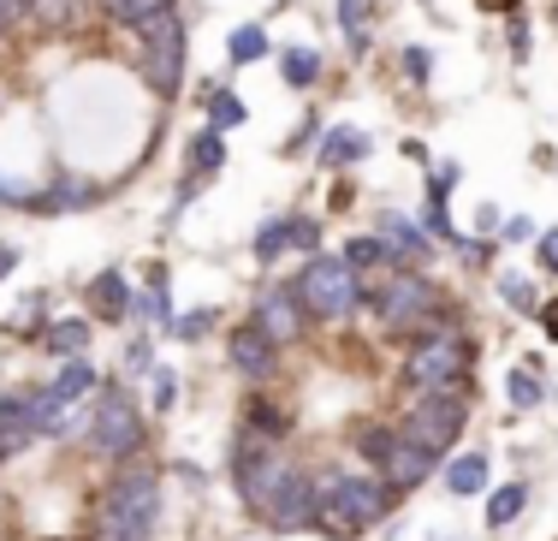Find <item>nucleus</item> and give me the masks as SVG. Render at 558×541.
<instances>
[{"label": "nucleus", "instance_id": "obj_26", "mask_svg": "<svg viewBox=\"0 0 558 541\" xmlns=\"http://www.w3.org/2000/svg\"><path fill=\"white\" fill-rule=\"evenodd\" d=\"M499 298L511 303V310H523V315H541V298H535V286H529L523 274H499Z\"/></svg>", "mask_w": 558, "mask_h": 541}, {"label": "nucleus", "instance_id": "obj_42", "mask_svg": "<svg viewBox=\"0 0 558 541\" xmlns=\"http://www.w3.org/2000/svg\"><path fill=\"white\" fill-rule=\"evenodd\" d=\"M529 232H535V227H529L523 215H517V220H505V239H511V244H517V239H529Z\"/></svg>", "mask_w": 558, "mask_h": 541}, {"label": "nucleus", "instance_id": "obj_47", "mask_svg": "<svg viewBox=\"0 0 558 541\" xmlns=\"http://www.w3.org/2000/svg\"><path fill=\"white\" fill-rule=\"evenodd\" d=\"M12 262H19V250H0V274H12Z\"/></svg>", "mask_w": 558, "mask_h": 541}, {"label": "nucleus", "instance_id": "obj_36", "mask_svg": "<svg viewBox=\"0 0 558 541\" xmlns=\"http://www.w3.org/2000/svg\"><path fill=\"white\" fill-rule=\"evenodd\" d=\"M215 322H220L215 310H191V315H179V339H196V334H208Z\"/></svg>", "mask_w": 558, "mask_h": 541}, {"label": "nucleus", "instance_id": "obj_34", "mask_svg": "<svg viewBox=\"0 0 558 541\" xmlns=\"http://www.w3.org/2000/svg\"><path fill=\"white\" fill-rule=\"evenodd\" d=\"M356 446H363V458H375V465H380L387 446H392V429H363V434H356Z\"/></svg>", "mask_w": 558, "mask_h": 541}, {"label": "nucleus", "instance_id": "obj_28", "mask_svg": "<svg viewBox=\"0 0 558 541\" xmlns=\"http://www.w3.org/2000/svg\"><path fill=\"white\" fill-rule=\"evenodd\" d=\"M244 422H250V434H256V441H274V434H286V417H279L274 405H262V399H250Z\"/></svg>", "mask_w": 558, "mask_h": 541}, {"label": "nucleus", "instance_id": "obj_46", "mask_svg": "<svg viewBox=\"0 0 558 541\" xmlns=\"http://www.w3.org/2000/svg\"><path fill=\"white\" fill-rule=\"evenodd\" d=\"M482 7H487V12H517L523 0H482Z\"/></svg>", "mask_w": 558, "mask_h": 541}, {"label": "nucleus", "instance_id": "obj_27", "mask_svg": "<svg viewBox=\"0 0 558 541\" xmlns=\"http://www.w3.org/2000/svg\"><path fill=\"white\" fill-rule=\"evenodd\" d=\"M161 12H172V0H119L113 19H119V24H131V31H143V24L161 19Z\"/></svg>", "mask_w": 558, "mask_h": 541}, {"label": "nucleus", "instance_id": "obj_10", "mask_svg": "<svg viewBox=\"0 0 558 541\" xmlns=\"http://www.w3.org/2000/svg\"><path fill=\"white\" fill-rule=\"evenodd\" d=\"M333 488H339L344 506H351V518L363 524V536L392 512V488H387V477H333Z\"/></svg>", "mask_w": 558, "mask_h": 541}, {"label": "nucleus", "instance_id": "obj_37", "mask_svg": "<svg viewBox=\"0 0 558 541\" xmlns=\"http://www.w3.org/2000/svg\"><path fill=\"white\" fill-rule=\"evenodd\" d=\"M291 220H298V232H291V250H310V256H315V244H322V227H315L310 215H291Z\"/></svg>", "mask_w": 558, "mask_h": 541}, {"label": "nucleus", "instance_id": "obj_16", "mask_svg": "<svg viewBox=\"0 0 558 541\" xmlns=\"http://www.w3.org/2000/svg\"><path fill=\"white\" fill-rule=\"evenodd\" d=\"M363 155H368V137L356 125H333L322 137V161L327 167H351V161H363Z\"/></svg>", "mask_w": 558, "mask_h": 541}, {"label": "nucleus", "instance_id": "obj_21", "mask_svg": "<svg viewBox=\"0 0 558 541\" xmlns=\"http://www.w3.org/2000/svg\"><path fill=\"white\" fill-rule=\"evenodd\" d=\"M523 506H529V488H523V482H505L499 494L487 500V524H494V530H505V524H511Z\"/></svg>", "mask_w": 558, "mask_h": 541}, {"label": "nucleus", "instance_id": "obj_2", "mask_svg": "<svg viewBox=\"0 0 558 541\" xmlns=\"http://www.w3.org/2000/svg\"><path fill=\"white\" fill-rule=\"evenodd\" d=\"M298 303L303 315H315V322H344V315L363 303V286H356V268L344 256H310L298 274Z\"/></svg>", "mask_w": 558, "mask_h": 541}, {"label": "nucleus", "instance_id": "obj_13", "mask_svg": "<svg viewBox=\"0 0 558 541\" xmlns=\"http://www.w3.org/2000/svg\"><path fill=\"white\" fill-rule=\"evenodd\" d=\"M43 429L48 422H43V411H36V399H0V458L24 453Z\"/></svg>", "mask_w": 558, "mask_h": 541}, {"label": "nucleus", "instance_id": "obj_7", "mask_svg": "<svg viewBox=\"0 0 558 541\" xmlns=\"http://www.w3.org/2000/svg\"><path fill=\"white\" fill-rule=\"evenodd\" d=\"M232 482H238V494H244V506L262 518L268 500H274V488L286 482V458H279V446L250 434V441L238 446V458H232Z\"/></svg>", "mask_w": 558, "mask_h": 541}, {"label": "nucleus", "instance_id": "obj_48", "mask_svg": "<svg viewBox=\"0 0 558 541\" xmlns=\"http://www.w3.org/2000/svg\"><path fill=\"white\" fill-rule=\"evenodd\" d=\"M101 7H108V12H113V7H119V0H101Z\"/></svg>", "mask_w": 558, "mask_h": 541}, {"label": "nucleus", "instance_id": "obj_3", "mask_svg": "<svg viewBox=\"0 0 558 541\" xmlns=\"http://www.w3.org/2000/svg\"><path fill=\"white\" fill-rule=\"evenodd\" d=\"M137 48H143V55H137L143 84H149L155 96H179V84H184V55H191V36H184L179 7L143 24V31H137Z\"/></svg>", "mask_w": 558, "mask_h": 541}, {"label": "nucleus", "instance_id": "obj_14", "mask_svg": "<svg viewBox=\"0 0 558 541\" xmlns=\"http://www.w3.org/2000/svg\"><path fill=\"white\" fill-rule=\"evenodd\" d=\"M310 524H315L322 536H333V541H356V536H363V524L351 518V506L339 500V488H333V482L315 488V518H310Z\"/></svg>", "mask_w": 558, "mask_h": 541}, {"label": "nucleus", "instance_id": "obj_30", "mask_svg": "<svg viewBox=\"0 0 558 541\" xmlns=\"http://www.w3.org/2000/svg\"><path fill=\"white\" fill-rule=\"evenodd\" d=\"M220 155H226V149H220V131L208 125L203 137L191 143V167H196V173H215V167H220Z\"/></svg>", "mask_w": 558, "mask_h": 541}, {"label": "nucleus", "instance_id": "obj_24", "mask_svg": "<svg viewBox=\"0 0 558 541\" xmlns=\"http://www.w3.org/2000/svg\"><path fill=\"white\" fill-rule=\"evenodd\" d=\"M279 72H286V84L310 89L315 77H322V60H315L310 48H286V60H279Z\"/></svg>", "mask_w": 558, "mask_h": 541}, {"label": "nucleus", "instance_id": "obj_32", "mask_svg": "<svg viewBox=\"0 0 558 541\" xmlns=\"http://www.w3.org/2000/svg\"><path fill=\"white\" fill-rule=\"evenodd\" d=\"M96 203V184L89 179H60L54 184V208H89Z\"/></svg>", "mask_w": 558, "mask_h": 541}, {"label": "nucleus", "instance_id": "obj_4", "mask_svg": "<svg viewBox=\"0 0 558 541\" xmlns=\"http://www.w3.org/2000/svg\"><path fill=\"white\" fill-rule=\"evenodd\" d=\"M463 375H470V346H463L451 327L416 339V351H410V363H404V381L416 393H463Z\"/></svg>", "mask_w": 558, "mask_h": 541}, {"label": "nucleus", "instance_id": "obj_23", "mask_svg": "<svg viewBox=\"0 0 558 541\" xmlns=\"http://www.w3.org/2000/svg\"><path fill=\"white\" fill-rule=\"evenodd\" d=\"M226 55H232V65H250L268 55V36H262V24H238L232 43H226Z\"/></svg>", "mask_w": 558, "mask_h": 541}, {"label": "nucleus", "instance_id": "obj_18", "mask_svg": "<svg viewBox=\"0 0 558 541\" xmlns=\"http://www.w3.org/2000/svg\"><path fill=\"white\" fill-rule=\"evenodd\" d=\"M89 387H96V369H89V363H65V369H60V381H54V387L43 393V399H48V405H54V411H60V405L84 399Z\"/></svg>", "mask_w": 558, "mask_h": 541}, {"label": "nucleus", "instance_id": "obj_5", "mask_svg": "<svg viewBox=\"0 0 558 541\" xmlns=\"http://www.w3.org/2000/svg\"><path fill=\"white\" fill-rule=\"evenodd\" d=\"M463 417H470V405H463V393H422L416 405H410V417H404V441H416V446H428L434 458L451 453V441L463 434Z\"/></svg>", "mask_w": 558, "mask_h": 541}, {"label": "nucleus", "instance_id": "obj_35", "mask_svg": "<svg viewBox=\"0 0 558 541\" xmlns=\"http://www.w3.org/2000/svg\"><path fill=\"white\" fill-rule=\"evenodd\" d=\"M172 399H179V375H172V369H155V411H172Z\"/></svg>", "mask_w": 558, "mask_h": 541}, {"label": "nucleus", "instance_id": "obj_6", "mask_svg": "<svg viewBox=\"0 0 558 541\" xmlns=\"http://www.w3.org/2000/svg\"><path fill=\"white\" fill-rule=\"evenodd\" d=\"M84 441H89V453H96V458H125V453H137V446H143V417H137V405H131L125 393H101L96 417H89V429H84Z\"/></svg>", "mask_w": 558, "mask_h": 541}, {"label": "nucleus", "instance_id": "obj_25", "mask_svg": "<svg viewBox=\"0 0 558 541\" xmlns=\"http://www.w3.org/2000/svg\"><path fill=\"white\" fill-rule=\"evenodd\" d=\"M380 239H398V244H392L398 256H422V250H428V239H422L410 220H398V215H380Z\"/></svg>", "mask_w": 558, "mask_h": 541}, {"label": "nucleus", "instance_id": "obj_8", "mask_svg": "<svg viewBox=\"0 0 558 541\" xmlns=\"http://www.w3.org/2000/svg\"><path fill=\"white\" fill-rule=\"evenodd\" d=\"M250 322H256L262 334L274 339V346H298L310 315H303V303H298V292H291V286H274V292L256 298V315H250Z\"/></svg>", "mask_w": 558, "mask_h": 541}, {"label": "nucleus", "instance_id": "obj_22", "mask_svg": "<svg viewBox=\"0 0 558 541\" xmlns=\"http://www.w3.org/2000/svg\"><path fill=\"white\" fill-rule=\"evenodd\" d=\"M291 232H298V220H291V215L268 220V227L256 232V262H279V250H291Z\"/></svg>", "mask_w": 558, "mask_h": 541}, {"label": "nucleus", "instance_id": "obj_19", "mask_svg": "<svg viewBox=\"0 0 558 541\" xmlns=\"http://www.w3.org/2000/svg\"><path fill=\"white\" fill-rule=\"evenodd\" d=\"M84 7H89V0H31L24 12H31L43 31H72V24L84 19Z\"/></svg>", "mask_w": 558, "mask_h": 541}, {"label": "nucleus", "instance_id": "obj_1", "mask_svg": "<svg viewBox=\"0 0 558 541\" xmlns=\"http://www.w3.org/2000/svg\"><path fill=\"white\" fill-rule=\"evenodd\" d=\"M161 518V477L155 470H119L96 506V541H149Z\"/></svg>", "mask_w": 558, "mask_h": 541}, {"label": "nucleus", "instance_id": "obj_39", "mask_svg": "<svg viewBox=\"0 0 558 541\" xmlns=\"http://www.w3.org/2000/svg\"><path fill=\"white\" fill-rule=\"evenodd\" d=\"M404 72L410 77H428L434 72V55H428V48H404Z\"/></svg>", "mask_w": 558, "mask_h": 541}, {"label": "nucleus", "instance_id": "obj_33", "mask_svg": "<svg viewBox=\"0 0 558 541\" xmlns=\"http://www.w3.org/2000/svg\"><path fill=\"white\" fill-rule=\"evenodd\" d=\"M505 393H511V405H517V411H535V405H541V381L529 375V369H517V375L505 381Z\"/></svg>", "mask_w": 558, "mask_h": 541}, {"label": "nucleus", "instance_id": "obj_40", "mask_svg": "<svg viewBox=\"0 0 558 541\" xmlns=\"http://www.w3.org/2000/svg\"><path fill=\"white\" fill-rule=\"evenodd\" d=\"M155 363V351H149V339H137V346H131L125 351V369H131V375H143V369H149Z\"/></svg>", "mask_w": 558, "mask_h": 541}, {"label": "nucleus", "instance_id": "obj_41", "mask_svg": "<svg viewBox=\"0 0 558 541\" xmlns=\"http://www.w3.org/2000/svg\"><path fill=\"white\" fill-rule=\"evenodd\" d=\"M541 268H553V274H558V227L547 232V239H541Z\"/></svg>", "mask_w": 558, "mask_h": 541}, {"label": "nucleus", "instance_id": "obj_45", "mask_svg": "<svg viewBox=\"0 0 558 541\" xmlns=\"http://www.w3.org/2000/svg\"><path fill=\"white\" fill-rule=\"evenodd\" d=\"M541 322H547V334L558 339V303H547V310H541Z\"/></svg>", "mask_w": 558, "mask_h": 541}, {"label": "nucleus", "instance_id": "obj_31", "mask_svg": "<svg viewBox=\"0 0 558 541\" xmlns=\"http://www.w3.org/2000/svg\"><path fill=\"white\" fill-rule=\"evenodd\" d=\"M208 113H215V131H226V125H244V101H238L232 89H215V96H208Z\"/></svg>", "mask_w": 558, "mask_h": 541}, {"label": "nucleus", "instance_id": "obj_44", "mask_svg": "<svg viewBox=\"0 0 558 541\" xmlns=\"http://www.w3.org/2000/svg\"><path fill=\"white\" fill-rule=\"evenodd\" d=\"M24 7H31V0H0V24H7V19H19Z\"/></svg>", "mask_w": 558, "mask_h": 541}, {"label": "nucleus", "instance_id": "obj_43", "mask_svg": "<svg viewBox=\"0 0 558 541\" xmlns=\"http://www.w3.org/2000/svg\"><path fill=\"white\" fill-rule=\"evenodd\" d=\"M511 48H517V55L529 48V24H523V19H511Z\"/></svg>", "mask_w": 558, "mask_h": 541}, {"label": "nucleus", "instance_id": "obj_15", "mask_svg": "<svg viewBox=\"0 0 558 541\" xmlns=\"http://www.w3.org/2000/svg\"><path fill=\"white\" fill-rule=\"evenodd\" d=\"M89 310L101 315V322H125L131 315V286H125V274H96V286H89Z\"/></svg>", "mask_w": 558, "mask_h": 541}, {"label": "nucleus", "instance_id": "obj_38", "mask_svg": "<svg viewBox=\"0 0 558 541\" xmlns=\"http://www.w3.org/2000/svg\"><path fill=\"white\" fill-rule=\"evenodd\" d=\"M339 19L351 31V43H363V0H339Z\"/></svg>", "mask_w": 558, "mask_h": 541}, {"label": "nucleus", "instance_id": "obj_20", "mask_svg": "<svg viewBox=\"0 0 558 541\" xmlns=\"http://www.w3.org/2000/svg\"><path fill=\"white\" fill-rule=\"evenodd\" d=\"M446 488H451V494H482V488H487V458H482V453H470V458H451V470H446Z\"/></svg>", "mask_w": 558, "mask_h": 541}, {"label": "nucleus", "instance_id": "obj_17", "mask_svg": "<svg viewBox=\"0 0 558 541\" xmlns=\"http://www.w3.org/2000/svg\"><path fill=\"white\" fill-rule=\"evenodd\" d=\"M344 262L356 268V280H368V274H380V268H392V244L380 239H351V250H344Z\"/></svg>", "mask_w": 558, "mask_h": 541}, {"label": "nucleus", "instance_id": "obj_9", "mask_svg": "<svg viewBox=\"0 0 558 541\" xmlns=\"http://www.w3.org/2000/svg\"><path fill=\"white\" fill-rule=\"evenodd\" d=\"M262 518H268L279 536H286V530H310V518H315V482L298 477V470H286V482L274 488V500H268V512H262Z\"/></svg>", "mask_w": 558, "mask_h": 541}, {"label": "nucleus", "instance_id": "obj_12", "mask_svg": "<svg viewBox=\"0 0 558 541\" xmlns=\"http://www.w3.org/2000/svg\"><path fill=\"white\" fill-rule=\"evenodd\" d=\"M226 358H232V369L238 375H250V381H262L274 369V358H279V346L268 334H262L256 322H244V327H232V334H226Z\"/></svg>", "mask_w": 558, "mask_h": 541}, {"label": "nucleus", "instance_id": "obj_29", "mask_svg": "<svg viewBox=\"0 0 558 541\" xmlns=\"http://www.w3.org/2000/svg\"><path fill=\"white\" fill-rule=\"evenodd\" d=\"M48 346L60 351V358H72V351L89 346V322H54V334H48Z\"/></svg>", "mask_w": 558, "mask_h": 541}, {"label": "nucleus", "instance_id": "obj_11", "mask_svg": "<svg viewBox=\"0 0 558 541\" xmlns=\"http://www.w3.org/2000/svg\"><path fill=\"white\" fill-rule=\"evenodd\" d=\"M380 477H387L392 494H404V488H422V482L434 477V453H428V446H416V441H404V434H392L387 458H380Z\"/></svg>", "mask_w": 558, "mask_h": 541}]
</instances>
